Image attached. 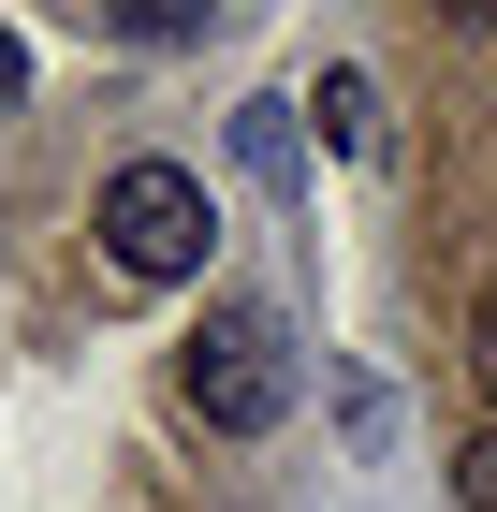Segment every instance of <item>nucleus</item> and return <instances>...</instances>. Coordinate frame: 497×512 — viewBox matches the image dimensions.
<instances>
[{
	"mask_svg": "<svg viewBox=\"0 0 497 512\" xmlns=\"http://www.w3.org/2000/svg\"><path fill=\"white\" fill-rule=\"evenodd\" d=\"M176 395H191L220 439H264L278 410H293V352H278L264 308H205V337L176 352Z\"/></svg>",
	"mask_w": 497,
	"mask_h": 512,
	"instance_id": "nucleus-2",
	"label": "nucleus"
},
{
	"mask_svg": "<svg viewBox=\"0 0 497 512\" xmlns=\"http://www.w3.org/2000/svg\"><path fill=\"white\" fill-rule=\"evenodd\" d=\"M205 249H220V205H205L191 161H117L103 176V264L117 278H205Z\"/></svg>",
	"mask_w": 497,
	"mask_h": 512,
	"instance_id": "nucleus-1",
	"label": "nucleus"
},
{
	"mask_svg": "<svg viewBox=\"0 0 497 512\" xmlns=\"http://www.w3.org/2000/svg\"><path fill=\"white\" fill-rule=\"evenodd\" d=\"M468 366L497 381V278H483V308H468Z\"/></svg>",
	"mask_w": 497,
	"mask_h": 512,
	"instance_id": "nucleus-5",
	"label": "nucleus"
},
{
	"mask_svg": "<svg viewBox=\"0 0 497 512\" xmlns=\"http://www.w3.org/2000/svg\"><path fill=\"white\" fill-rule=\"evenodd\" d=\"M15 88H30V44H15V30H0V103H15Z\"/></svg>",
	"mask_w": 497,
	"mask_h": 512,
	"instance_id": "nucleus-6",
	"label": "nucleus"
},
{
	"mask_svg": "<svg viewBox=\"0 0 497 512\" xmlns=\"http://www.w3.org/2000/svg\"><path fill=\"white\" fill-rule=\"evenodd\" d=\"M322 132H337L351 161H381V88H366V74H322Z\"/></svg>",
	"mask_w": 497,
	"mask_h": 512,
	"instance_id": "nucleus-3",
	"label": "nucleus"
},
{
	"mask_svg": "<svg viewBox=\"0 0 497 512\" xmlns=\"http://www.w3.org/2000/svg\"><path fill=\"white\" fill-rule=\"evenodd\" d=\"M454 498H468V512H497V425H483V439L454 454Z\"/></svg>",
	"mask_w": 497,
	"mask_h": 512,
	"instance_id": "nucleus-4",
	"label": "nucleus"
}]
</instances>
